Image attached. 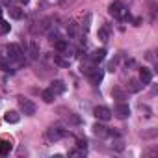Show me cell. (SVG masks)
I'll list each match as a JSON object with an SVG mask.
<instances>
[{
  "mask_svg": "<svg viewBox=\"0 0 158 158\" xmlns=\"http://www.w3.org/2000/svg\"><path fill=\"white\" fill-rule=\"evenodd\" d=\"M93 114H95V117H97L99 121H108V119L112 117V110H110L108 106H97V108L93 110Z\"/></svg>",
  "mask_w": 158,
  "mask_h": 158,
  "instance_id": "277c9868",
  "label": "cell"
},
{
  "mask_svg": "<svg viewBox=\"0 0 158 158\" xmlns=\"http://www.w3.org/2000/svg\"><path fill=\"white\" fill-rule=\"evenodd\" d=\"M108 11H110V15L115 17V19H125V17H127V8H125L121 2H112Z\"/></svg>",
  "mask_w": 158,
  "mask_h": 158,
  "instance_id": "7a4b0ae2",
  "label": "cell"
},
{
  "mask_svg": "<svg viewBox=\"0 0 158 158\" xmlns=\"http://www.w3.org/2000/svg\"><path fill=\"white\" fill-rule=\"evenodd\" d=\"M54 48H56L58 52H65V50L69 48V43H67L65 39H56V41H54Z\"/></svg>",
  "mask_w": 158,
  "mask_h": 158,
  "instance_id": "5bb4252c",
  "label": "cell"
},
{
  "mask_svg": "<svg viewBox=\"0 0 158 158\" xmlns=\"http://www.w3.org/2000/svg\"><path fill=\"white\" fill-rule=\"evenodd\" d=\"M114 114H115V115H117L119 119H127V117L130 115V106H128V104H125V102L121 101V102H119V104L115 106Z\"/></svg>",
  "mask_w": 158,
  "mask_h": 158,
  "instance_id": "5b68a950",
  "label": "cell"
},
{
  "mask_svg": "<svg viewBox=\"0 0 158 158\" xmlns=\"http://www.w3.org/2000/svg\"><path fill=\"white\" fill-rule=\"evenodd\" d=\"M99 37H101V41H108V30L106 28H101L99 30Z\"/></svg>",
  "mask_w": 158,
  "mask_h": 158,
  "instance_id": "ffe728a7",
  "label": "cell"
},
{
  "mask_svg": "<svg viewBox=\"0 0 158 158\" xmlns=\"http://www.w3.org/2000/svg\"><path fill=\"white\" fill-rule=\"evenodd\" d=\"M6 50H8V58L10 60H13V61H23V58H24V52H23V48H21V45H15V43H10L8 47H6Z\"/></svg>",
  "mask_w": 158,
  "mask_h": 158,
  "instance_id": "6da1fadb",
  "label": "cell"
},
{
  "mask_svg": "<svg viewBox=\"0 0 158 158\" xmlns=\"http://www.w3.org/2000/svg\"><path fill=\"white\" fill-rule=\"evenodd\" d=\"M104 58H106V48H97V50H93L91 56H89V60H91L93 63H99V61H102Z\"/></svg>",
  "mask_w": 158,
  "mask_h": 158,
  "instance_id": "9c48e42d",
  "label": "cell"
},
{
  "mask_svg": "<svg viewBox=\"0 0 158 158\" xmlns=\"http://www.w3.org/2000/svg\"><path fill=\"white\" fill-rule=\"evenodd\" d=\"M19 119H21V115H19V112H15V110H10V112H6V114H4V121H6V123H10V125L19 123Z\"/></svg>",
  "mask_w": 158,
  "mask_h": 158,
  "instance_id": "30bf717a",
  "label": "cell"
},
{
  "mask_svg": "<svg viewBox=\"0 0 158 158\" xmlns=\"http://www.w3.org/2000/svg\"><path fill=\"white\" fill-rule=\"evenodd\" d=\"M93 134L99 136V138H104V136H108V128L104 125H101V123H95L93 125Z\"/></svg>",
  "mask_w": 158,
  "mask_h": 158,
  "instance_id": "8fae6325",
  "label": "cell"
},
{
  "mask_svg": "<svg viewBox=\"0 0 158 158\" xmlns=\"http://www.w3.org/2000/svg\"><path fill=\"white\" fill-rule=\"evenodd\" d=\"M151 80H152V73L147 67H141L139 69V82L145 86V84H151Z\"/></svg>",
  "mask_w": 158,
  "mask_h": 158,
  "instance_id": "ba28073f",
  "label": "cell"
},
{
  "mask_svg": "<svg viewBox=\"0 0 158 158\" xmlns=\"http://www.w3.org/2000/svg\"><path fill=\"white\" fill-rule=\"evenodd\" d=\"M8 32H10V24L0 19V34H8Z\"/></svg>",
  "mask_w": 158,
  "mask_h": 158,
  "instance_id": "d6986e66",
  "label": "cell"
},
{
  "mask_svg": "<svg viewBox=\"0 0 158 158\" xmlns=\"http://www.w3.org/2000/svg\"><path fill=\"white\" fill-rule=\"evenodd\" d=\"M88 76H89V80H91V84H99V82H102V76H104V73H102V69H89L88 71Z\"/></svg>",
  "mask_w": 158,
  "mask_h": 158,
  "instance_id": "8992f818",
  "label": "cell"
},
{
  "mask_svg": "<svg viewBox=\"0 0 158 158\" xmlns=\"http://www.w3.org/2000/svg\"><path fill=\"white\" fill-rule=\"evenodd\" d=\"M54 61H56L58 65H61V67H67V61H63V60H61V58H58V56L54 58Z\"/></svg>",
  "mask_w": 158,
  "mask_h": 158,
  "instance_id": "7402d4cb",
  "label": "cell"
},
{
  "mask_svg": "<svg viewBox=\"0 0 158 158\" xmlns=\"http://www.w3.org/2000/svg\"><path fill=\"white\" fill-rule=\"evenodd\" d=\"M50 89L54 91V95L63 93V91H65V84H63V80H54V82H52V86H50Z\"/></svg>",
  "mask_w": 158,
  "mask_h": 158,
  "instance_id": "7c38bea8",
  "label": "cell"
},
{
  "mask_svg": "<svg viewBox=\"0 0 158 158\" xmlns=\"http://www.w3.org/2000/svg\"><path fill=\"white\" fill-rule=\"evenodd\" d=\"M23 10H19V8H10V17L11 19H23Z\"/></svg>",
  "mask_w": 158,
  "mask_h": 158,
  "instance_id": "ac0fdd59",
  "label": "cell"
},
{
  "mask_svg": "<svg viewBox=\"0 0 158 158\" xmlns=\"http://www.w3.org/2000/svg\"><path fill=\"white\" fill-rule=\"evenodd\" d=\"M19 106H21V112L24 115H34L35 114V104L30 101V99H24V97H19Z\"/></svg>",
  "mask_w": 158,
  "mask_h": 158,
  "instance_id": "3957f363",
  "label": "cell"
},
{
  "mask_svg": "<svg viewBox=\"0 0 158 158\" xmlns=\"http://www.w3.org/2000/svg\"><path fill=\"white\" fill-rule=\"evenodd\" d=\"M26 2H28V0H21V4H26Z\"/></svg>",
  "mask_w": 158,
  "mask_h": 158,
  "instance_id": "603a6c76",
  "label": "cell"
},
{
  "mask_svg": "<svg viewBox=\"0 0 158 158\" xmlns=\"http://www.w3.org/2000/svg\"><path fill=\"white\" fill-rule=\"evenodd\" d=\"M63 134H65V132H63L61 128H58V127H50V128L47 130V138H48L50 141H58Z\"/></svg>",
  "mask_w": 158,
  "mask_h": 158,
  "instance_id": "52a82bcc",
  "label": "cell"
},
{
  "mask_svg": "<svg viewBox=\"0 0 158 158\" xmlns=\"http://www.w3.org/2000/svg\"><path fill=\"white\" fill-rule=\"evenodd\" d=\"M10 151H11V141H8V139H0V154L6 156V154H10Z\"/></svg>",
  "mask_w": 158,
  "mask_h": 158,
  "instance_id": "4fadbf2b",
  "label": "cell"
},
{
  "mask_svg": "<svg viewBox=\"0 0 158 158\" xmlns=\"http://www.w3.org/2000/svg\"><path fill=\"white\" fill-rule=\"evenodd\" d=\"M0 69H2V71H10V65H8L6 60H2V58H0Z\"/></svg>",
  "mask_w": 158,
  "mask_h": 158,
  "instance_id": "44dd1931",
  "label": "cell"
},
{
  "mask_svg": "<svg viewBox=\"0 0 158 158\" xmlns=\"http://www.w3.org/2000/svg\"><path fill=\"white\" fill-rule=\"evenodd\" d=\"M112 97H115V99H117L119 102H121L123 99H127L125 91H123V89H119V88H114V89H112Z\"/></svg>",
  "mask_w": 158,
  "mask_h": 158,
  "instance_id": "e0dca14e",
  "label": "cell"
},
{
  "mask_svg": "<svg viewBox=\"0 0 158 158\" xmlns=\"http://www.w3.org/2000/svg\"><path fill=\"white\" fill-rule=\"evenodd\" d=\"M141 88H143V84H141L139 80H130V82H128V91H132V93L139 91Z\"/></svg>",
  "mask_w": 158,
  "mask_h": 158,
  "instance_id": "2e32d148",
  "label": "cell"
},
{
  "mask_svg": "<svg viewBox=\"0 0 158 158\" xmlns=\"http://www.w3.org/2000/svg\"><path fill=\"white\" fill-rule=\"evenodd\" d=\"M54 97H56V95H54V91H52L50 88H48V89H45V91L41 93V99H43L45 102H48V104H50V102L54 101Z\"/></svg>",
  "mask_w": 158,
  "mask_h": 158,
  "instance_id": "9a60e30c",
  "label": "cell"
}]
</instances>
